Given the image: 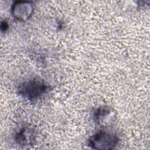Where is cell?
Instances as JSON below:
<instances>
[{"mask_svg":"<svg viewBox=\"0 0 150 150\" xmlns=\"http://www.w3.org/2000/svg\"><path fill=\"white\" fill-rule=\"evenodd\" d=\"M119 142L117 135L114 133L100 131L92 135L88 141V145L94 149L109 150L116 147Z\"/></svg>","mask_w":150,"mask_h":150,"instance_id":"6da1fadb","label":"cell"},{"mask_svg":"<svg viewBox=\"0 0 150 150\" xmlns=\"http://www.w3.org/2000/svg\"><path fill=\"white\" fill-rule=\"evenodd\" d=\"M49 86L43 81L38 79L25 81L19 85L18 93L29 100L39 98L48 90Z\"/></svg>","mask_w":150,"mask_h":150,"instance_id":"7a4b0ae2","label":"cell"},{"mask_svg":"<svg viewBox=\"0 0 150 150\" xmlns=\"http://www.w3.org/2000/svg\"><path fill=\"white\" fill-rule=\"evenodd\" d=\"M33 5L30 1H15L12 6L11 13L14 18L19 21H26L32 15Z\"/></svg>","mask_w":150,"mask_h":150,"instance_id":"3957f363","label":"cell"},{"mask_svg":"<svg viewBox=\"0 0 150 150\" xmlns=\"http://www.w3.org/2000/svg\"><path fill=\"white\" fill-rule=\"evenodd\" d=\"M114 118V112L107 107H100L94 112L95 121L101 126L110 125Z\"/></svg>","mask_w":150,"mask_h":150,"instance_id":"277c9868","label":"cell"},{"mask_svg":"<svg viewBox=\"0 0 150 150\" xmlns=\"http://www.w3.org/2000/svg\"><path fill=\"white\" fill-rule=\"evenodd\" d=\"M16 143L22 146L32 145L35 141V134L33 128L25 127L22 128L15 137Z\"/></svg>","mask_w":150,"mask_h":150,"instance_id":"5b68a950","label":"cell"},{"mask_svg":"<svg viewBox=\"0 0 150 150\" xmlns=\"http://www.w3.org/2000/svg\"><path fill=\"white\" fill-rule=\"evenodd\" d=\"M8 28V24L6 21H2L1 22V29L2 31H6L7 29Z\"/></svg>","mask_w":150,"mask_h":150,"instance_id":"8992f818","label":"cell"}]
</instances>
